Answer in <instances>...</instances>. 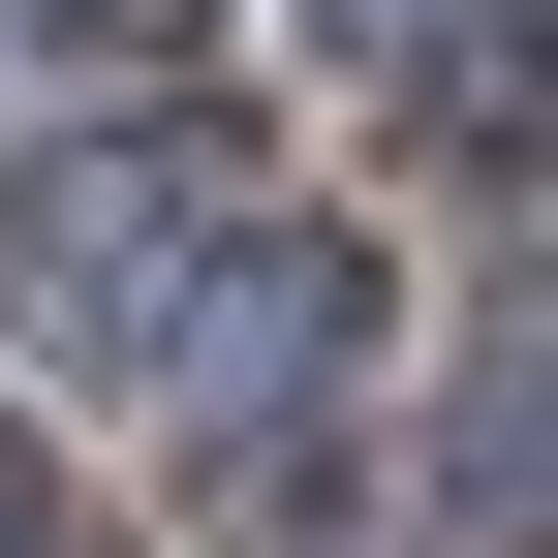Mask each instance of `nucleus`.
<instances>
[{"mask_svg": "<svg viewBox=\"0 0 558 558\" xmlns=\"http://www.w3.org/2000/svg\"><path fill=\"white\" fill-rule=\"evenodd\" d=\"M435 124H465V156H527V0H435Z\"/></svg>", "mask_w": 558, "mask_h": 558, "instance_id": "3", "label": "nucleus"}, {"mask_svg": "<svg viewBox=\"0 0 558 558\" xmlns=\"http://www.w3.org/2000/svg\"><path fill=\"white\" fill-rule=\"evenodd\" d=\"M341 373H373V248H341V218H248V248H218V311L156 341V403H186L218 465H248V435H311Z\"/></svg>", "mask_w": 558, "mask_h": 558, "instance_id": "2", "label": "nucleus"}, {"mask_svg": "<svg viewBox=\"0 0 558 558\" xmlns=\"http://www.w3.org/2000/svg\"><path fill=\"white\" fill-rule=\"evenodd\" d=\"M218 248H248V124L124 94V124H62V156L0 186V341H32V373H156V341L218 311Z\"/></svg>", "mask_w": 558, "mask_h": 558, "instance_id": "1", "label": "nucleus"}, {"mask_svg": "<svg viewBox=\"0 0 558 558\" xmlns=\"http://www.w3.org/2000/svg\"><path fill=\"white\" fill-rule=\"evenodd\" d=\"M0 558H32V465H0Z\"/></svg>", "mask_w": 558, "mask_h": 558, "instance_id": "5", "label": "nucleus"}, {"mask_svg": "<svg viewBox=\"0 0 558 558\" xmlns=\"http://www.w3.org/2000/svg\"><path fill=\"white\" fill-rule=\"evenodd\" d=\"M0 32H62V62H186L218 0H0Z\"/></svg>", "mask_w": 558, "mask_h": 558, "instance_id": "4", "label": "nucleus"}]
</instances>
